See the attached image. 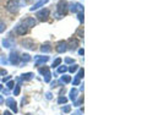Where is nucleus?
<instances>
[{
    "label": "nucleus",
    "mask_w": 147,
    "mask_h": 115,
    "mask_svg": "<svg viewBox=\"0 0 147 115\" xmlns=\"http://www.w3.org/2000/svg\"><path fill=\"white\" fill-rule=\"evenodd\" d=\"M57 10H58V13L59 15H64L66 13V11L69 10V4L66 0H60L57 5Z\"/></svg>",
    "instance_id": "1"
},
{
    "label": "nucleus",
    "mask_w": 147,
    "mask_h": 115,
    "mask_svg": "<svg viewBox=\"0 0 147 115\" xmlns=\"http://www.w3.org/2000/svg\"><path fill=\"white\" fill-rule=\"evenodd\" d=\"M18 9H20V4H18L16 0H9L7 4H6V10L10 11L12 13H15L18 11Z\"/></svg>",
    "instance_id": "2"
},
{
    "label": "nucleus",
    "mask_w": 147,
    "mask_h": 115,
    "mask_svg": "<svg viewBox=\"0 0 147 115\" xmlns=\"http://www.w3.org/2000/svg\"><path fill=\"white\" fill-rule=\"evenodd\" d=\"M22 25H24L26 28H31V27H34L37 25V21L34 20L33 17H27V18H25V20H24Z\"/></svg>",
    "instance_id": "3"
},
{
    "label": "nucleus",
    "mask_w": 147,
    "mask_h": 115,
    "mask_svg": "<svg viewBox=\"0 0 147 115\" xmlns=\"http://www.w3.org/2000/svg\"><path fill=\"white\" fill-rule=\"evenodd\" d=\"M49 16V10L48 9H42V10H39L37 12V17L39 18L40 21H45Z\"/></svg>",
    "instance_id": "4"
},
{
    "label": "nucleus",
    "mask_w": 147,
    "mask_h": 115,
    "mask_svg": "<svg viewBox=\"0 0 147 115\" xmlns=\"http://www.w3.org/2000/svg\"><path fill=\"white\" fill-rule=\"evenodd\" d=\"M15 45V39L12 37H7V38L3 39V47L4 48H12Z\"/></svg>",
    "instance_id": "5"
},
{
    "label": "nucleus",
    "mask_w": 147,
    "mask_h": 115,
    "mask_svg": "<svg viewBox=\"0 0 147 115\" xmlns=\"http://www.w3.org/2000/svg\"><path fill=\"white\" fill-rule=\"evenodd\" d=\"M55 49H57V52L58 53H65L66 52V50H67V43L65 42V40H61V42H59L58 44H57V48H55Z\"/></svg>",
    "instance_id": "6"
},
{
    "label": "nucleus",
    "mask_w": 147,
    "mask_h": 115,
    "mask_svg": "<svg viewBox=\"0 0 147 115\" xmlns=\"http://www.w3.org/2000/svg\"><path fill=\"white\" fill-rule=\"evenodd\" d=\"M9 60L12 65H16V64L20 63V56H18V53L17 52H11L10 53V56H9Z\"/></svg>",
    "instance_id": "7"
},
{
    "label": "nucleus",
    "mask_w": 147,
    "mask_h": 115,
    "mask_svg": "<svg viewBox=\"0 0 147 115\" xmlns=\"http://www.w3.org/2000/svg\"><path fill=\"white\" fill-rule=\"evenodd\" d=\"M5 104L7 105V107H10L11 109H12V112L13 113H17V104H16V102H15V99L13 98H7L6 100H5Z\"/></svg>",
    "instance_id": "8"
},
{
    "label": "nucleus",
    "mask_w": 147,
    "mask_h": 115,
    "mask_svg": "<svg viewBox=\"0 0 147 115\" xmlns=\"http://www.w3.org/2000/svg\"><path fill=\"white\" fill-rule=\"evenodd\" d=\"M48 60H49V56H36L34 63H36L37 66H39V65H43V64H45Z\"/></svg>",
    "instance_id": "9"
},
{
    "label": "nucleus",
    "mask_w": 147,
    "mask_h": 115,
    "mask_svg": "<svg viewBox=\"0 0 147 115\" xmlns=\"http://www.w3.org/2000/svg\"><path fill=\"white\" fill-rule=\"evenodd\" d=\"M15 31H16V33H17V34H20V36H24V34L27 33V28H26V27L22 25V24L17 25V26L15 27Z\"/></svg>",
    "instance_id": "10"
},
{
    "label": "nucleus",
    "mask_w": 147,
    "mask_h": 115,
    "mask_svg": "<svg viewBox=\"0 0 147 115\" xmlns=\"http://www.w3.org/2000/svg\"><path fill=\"white\" fill-rule=\"evenodd\" d=\"M77 47H79V40H77L76 38H71L70 40H69L67 43V49H76Z\"/></svg>",
    "instance_id": "11"
},
{
    "label": "nucleus",
    "mask_w": 147,
    "mask_h": 115,
    "mask_svg": "<svg viewBox=\"0 0 147 115\" xmlns=\"http://www.w3.org/2000/svg\"><path fill=\"white\" fill-rule=\"evenodd\" d=\"M22 45H24L25 48H27V49H34V43H33V40L32 39L22 40Z\"/></svg>",
    "instance_id": "12"
},
{
    "label": "nucleus",
    "mask_w": 147,
    "mask_h": 115,
    "mask_svg": "<svg viewBox=\"0 0 147 115\" xmlns=\"http://www.w3.org/2000/svg\"><path fill=\"white\" fill-rule=\"evenodd\" d=\"M48 1H49V0H39L38 3H37V4H34V5H33V6H32V7L30 9V10H31V11H34V10H37V9H39L40 6H43L44 4H47Z\"/></svg>",
    "instance_id": "13"
},
{
    "label": "nucleus",
    "mask_w": 147,
    "mask_h": 115,
    "mask_svg": "<svg viewBox=\"0 0 147 115\" xmlns=\"http://www.w3.org/2000/svg\"><path fill=\"white\" fill-rule=\"evenodd\" d=\"M77 95H79V89L71 88V89H70V99L75 102V100L77 99Z\"/></svg>",
    "instance_id": "14"
},
{
    "label": "nucleus",
    "mask_w": 147,
    "mask_h": 115,
    "mask_svg": "<svg viewBox=\"0 0 147 115\" xmlns=\"http://www.w3.org/2000/svg\"><path fill=\"white\" fill-rule=\"evenodd\" d=\"M50 50H52V48H50V43H45L40 47V52L42 53H49Z\"/></svg>",
    "instance_id": "15"
},
{
    "label": "nucleus",
    "mask_w": 147,
    "mask_h": 115,
    "mask_svg": "<svg viewBox=\"0 0 147 115\" xmlns=\"http://www.w3.org/2000/svg\"><path fill=\"white\" fill-rule=\"evenodd\" d=\"M32 77H33V73H32V72H27V73H24V75H22L21 79L25 80V81H28V80H32Z\"/></svg>",
    "instance_id": "16"
},
{
    "label": "nucleus",
    "mask_w": 147,
    "mask_h": 115,
    "mask_svg": "<svg viewBox=\"0 0 147 115\" xmlns=\"http://www.w3.org/2000/svg\"><path fill=\"white\" fill-rule=\"evenodd\" d=\"M20 59L22 60V63H24V64H27V63H28V61L31 60V56H30L28 54H24V55H22V56H21Z\"/></svg>",
    "instance_id": "17"
},
{
    "label": "nucleus",
    "mask_w": 147,
    "mask_h": 115,
    "mask_svg": "<svg viewBox=\"0 0 147 115\" xmlns=\"http://www.w3.org/2000/svg\"><path fill=\"white\" fill-rule=\"evenodd\" d=\"M71 81V77L70 76H67V75H64V76H61V83H69V82Z\"/></svg>",
    "instance_id": "18"
},
{
    "label": "nucleus",
    "mask_w": 147,
    "mask_h": 115,
    "mask_svg": "<svg viewBox=\"0 0 147 115\" xmlns=\"http://www.w3.org/2000/svg\"><path fill=\"white\" fill-rule=\"evenodd\" d=\"M61 64V59L60 58H58V59H55V60L53 61V65H52V67H58L59 65Z\"/></svg>",
    "instance_id": "19"
},
{
    "label": "nucleus",
    "mask_w": 147,
    "mask_h": 115,
    "mask_svg": "<svg viewBox=\"0 0 147 115\" xmlns=\"http://www.w3.org/2000/svg\"><path fill=\"white\" fill-rule=\"evenodd\" d=\"M20 91H21V85L18 83V85H16L15 89H13V95H18L20 94Z\"/></svg>",
    "instance_id": "20"
},
{
    "label": "nucleus",
    "mask_w": 147,
    "mask_h": 115,
    "mask_svg": "<svg viewBox=\"0 0 147 115\" xmlns=\"http://www.w3.org/2000/svg\"><path fill=\"white\" fill-rule=\"evenodd\" d=\"M43 77H44V82H50V79H52V73L47 72L45 75H43Z\"/></svg>",
    "instance_id": "21"
},
{
    "label": "nucleus",
    "mask_w": 147,
    "mask_h": 115,
    "mask_svg": "<svg viewBox=\"0 0 147 115\" xmlns=\"http://www.w3.org/2000/svg\"><path fill=\"white\" fill-rule=\"evenodd\" d=\"M77 69H79V65H76V64H72V65H71L70 67H69L67 70L70 71V72H75V71L77 70Z\"/></svg>",
    "instance_id": "22"
},
{
    "label": "nucleus",
    "mask_w": 147,
    "mask_h": 115,
    "mask_svg": "<svg viewBox=\"0 0 147 115\" xmlns=\"http://www.w3.org/2000/svg\"><path fill=\"white\" fill-rule=\"evenodd\" d=\"M69 7H70V11L71 12H77V7H76V3L74 4V3H71L70 5H69Z\"/></svg>",
    "instance_id": "23"
},
{
    "label": "nucleus",
    "mask_w": 147,
    "mask_h": 115,
    "mask_svg": "<svg viewBox=\"0 0 147 115\" xmlns=\"http://www.w3.org/2000/svg\"><path fill=\"white\" fill-rule=\"evenodd\" d=\"M67 102V98L66 97H59L58 98V103L59 104H65Z\"/></svg>",
    "instance_id": "24"
},
{
    "label": "nucleus",
    "mask_w": 147,
    "mask_h": 115,
    "mask_svg": "<svg viewBox=\"0 0 147 115\" xmlns=\"http://www.w3.org/2000/svg\"><path fill=\"white\" fill-rule=\"evenodd\" d=\"M39 72L42 73V75H45L47 72H49V67H48V66H44V67H42V69H39Z\"/></svg>",
    "instance_id": "25"
},
{
    "label": "nucleus",
    "mask_w": 147,
    "mask_h": 115,
    "mask_svg": "<svg viewBox=\"0 0 147 115\" xmlns=\"http://www.w3.org/2000/svg\"><path fill=\"white\" fill-rule=\"evenodd\" d=\"M5 28H6V26H5V22L0 20V33H1V32H4V31H5Z\"/></svg>",
    "instance_id": "26"
},
{
    "label": "nucleus",
    "mask_w": 147,
    "mask_h": 115,
    "mask_svg": "<svg viewBox=\"0 0 147 115\" xmlns=\"http://www.w3.org/2000/svg\"><path fill=\"white\" fill-rule=\"evenodd\" d=\"M67 71V67L66 66H60V67H58V72L59 73H64V72H66Z\"/></svg>",
    "instance_id": "27"
},
{
    "label": "nucleus",
    "mask_w": 147,
    "mask_h": 115,
    "mask_svg": "<svg viewBox=\"0 0 147 115\" xmlns=\"http://www.w3.org/2000/svg\"><path fill=\"white\" fill-rule=\"evenodd\" d=\"M76 34L79 36V37H84V28H82V27H80V28L76 31Z\"/></svg>",
    "instance_id": "28"
},
{
    "label": "nucleus",
    "mask_w": 147,
    "mask_h": 115,
    "mask_svg": "<svg viewBox=\"0 0 147 115\" xmlns=\"http://www.w3.org/2000/svg\"><path fill=\"white\" fill-rule=\"evenodd\" d=\"M84 73H85V72H84V69H81V70L79 71V73L76 75V79H79V80L82 79V77H84Z\"/></svg>",
    "instance_id": "29"
},
{
    "label": "nucleus",
    "mask_w": 147,
    "mask_h": 115,
    "mask_svg": "<svg viewBox=\"0 0 147 115\" xmlns=\"http://www.w3.org/2000/svg\"><path fill=\"white\" fill-rule=\"evenodd\" d=\"M63 112L64 113H70L71 112V107H70V105H65V107L63 108Z\"/></svg>",
    "instance_id": "30"
},
{
    "label": "nucleus",
    "mask_w": 147,
    "mask_h": 115,
    "mask_svg": "<svg viewBox=\"0 0 147 115\" xmlns=\"http://www.w3.org/2000/svg\"><path fill=\"white\" fill-rule=\"evenodd\" d=\"M77 18H79L80 22H84V12H79V13H77Z\"/></svg>",
    "instance_id": "31"
},
{
    "label": "nucleus",
    "mask_w": 147,
    "mask_h": 115,
    "mask_svg": "<svg viewBox=\"0 0 147 115\" xmlns=\"http://www.w3.org/2000/svg\"><path fill=\"white\" fill-rule=\"evenodd\" d=\"M7 89H11V88H13V82L12 81H7Z\"/></svg>",
    "instance_id": "32"
},
{
    "label": "nucleus",
    "mask_w": 147,
    "mask_h": 115,
    "mask_svg": "<svg viewBox=\"0 0 147 115\" xmlns=\"http://www.w3.org/2000/svg\"><path fill=\"white\" fill-rule=\"evenodd\" d=\"M65 63H66V64H74V59H71V58H66V59H65Z\"/></svg>",
    "instance_id": "33"
},
{
    "label": "nucleus",
    "mask_w": 147,
    "mask_h": 115,
    "mask_svg": "<svg viewBox=\"0 0 147 115\" xmlns=\"http://www.w3.org/2000/svg\"><path fill=\"white\" fill-rule=\"evenodd\" d=\"M45 98H47V99H52V93H50V92L45 93Z\"/></svg>",
    "instance_id": "34"
},
{
    "label": "nucleus",
    "mask_w": 147,
    "mask_h": 115,
    "mask_svg": "<svg viewBox=\"0 0 147 115\" xmlns=\"http://www.w3.org/2000/svg\"><path fill=\"white\" fill-rule=\"evenodd\" d=\"M72 83H74V85H75V86H77V85H80V80H79V79H75V80H74V82H72Z\"/></svg>",
    "instance_id": "35"
},
{
    "label": "nucleus",
    "mask_w": 147,
    "mask_h": 115,
    "mask_svg": "<svg viewBox=\"0 0 147 115\" xmlns=\"http://www.w3.org/2000/svg\"><path fill=\"white\" fill-rule=\"evenodd\" d=\"M58 86V82H52V83H50V87H52V88H55V87H57Z\"/></svg>",
    "instance_id": "36"
},
{
    "label": "nucleus",
    "mask_w": 147,
    "mask_h": 115,
    "mask_svg": "<svg viewBox=\"0 0 147 115\" xmlns=\"http://www.w3.org/2000/svg\"><path fill=\"white\" fill-rule=\"evenodd\" d=\"M6 70H4V69H0V75H6Z\"/></svg>",
    "instance_id": "37"
},
{
    "label": "nucleus",
    "mask_w": 147,
    "mask_h": 115,
    "mask_svg": "<svg viewBox=\"0 0 147 115\" xmlns=\"http://www.w3.org/2000/svg\"><path fill=\"white\" fill-rule=\"evenodd\" d=\"M11 79V76H6V77H4V82H7V81H10Z\"/></svg>",
    "instance_id": "38"
},
{
    "label": "nucleus",
    "mask_w": 147,
    "mask_h": 115,
    "mask_svg": "<svg viewBox=\"0 0 147 115\" xmlns=\"http://www.w3.org/2000/svg\"><path fill=\"white\" fill-rule=\"evenodd\" d=\"M82 102H84V100H82V99H80L79 102H76V103H75V105H76V107H79V105H80V104H81Z\"/></svg>",
    "instance_id": "39"
},
{
    "label": "nucleus",
    "mask_w": 147,
    "mask_h": 115,
    "mask_svg": "<svg viewBox=\"0 0 147 115\" xmlns=\"http://www.w3.org/2000/svg\"><path fill=\"white\" fill-rule=\"evenodd\" d=\"M3 92H4V94H9V93H10V91H9V89H1Z\"/></svg>",
    "instance_id": "40"
},
{
    "label": "nucleus",
    "mask_w": 147,
    "mask_h": 115,
    "mask_svg": "<svg viewBox=\"0 0 147 115\" xmlns=\"http://www.w3.org/2000/svg\"><path fill=\"white\" fill-rule=\"evenodd\" d=\"M1 64H7V60H6L5 58H3V59H1Z\"/></svg>",
    "instance_id": "41"
},
{
    "label": "nucleus",
    "mask_w": 147,
    "mask_h": 115,
    "mask_svg": "<svg viewBox=\"0 0 147 115\" xmlns=\"http://www.w3.org/2000/svg\"><path fill=\"white\" fill-rule=\"evenodd\" d=\"M84 53H85L84 49H80V50H79V54H80V55H84Z\"/></svg>",
    "instance_id": "42"
},
{
    "label": "nucleus",
    "mask_w": 147,
    "mask_h": 115,
    "mask_svg": "<svg viewBox=\"0 0 147 115\" xmlns=\"http://www.w3.org/2000/svg\"><path fill=\"white\" fill-rule=\"evenodd\" d=\"M4 103V98H3V95H0V104H3Z\"/></svg>",
    "instance_id": "43"
},
{
    "label": "nucleus",
    "mask_w": 147,
    "mask_h": 115,
    "mask_svg": "<svg viewBox=\"0 0 147 115\" xmlns=\"http://www.w3.org/2000/svg\"><path fill=\"white\" fill-rule=\"evenodd\" d=\"M3 115H11V113H10V112H4Z\"/></svg>",
    "instance_id": "44"
},
{
    "label": "nucleus",
    "mask_w": 147,
    "mask_h": 115,
    "mask_svg": "<svg viewBox=\"0 0 147 115\" xmlns=\"http://www.w3.org/2000/svg\"><path fill=\"white\" fill-rule=\"evenodd\" d=\"M3 89V86H0V91H1Z\"/></svg>",
    "instance_id": "45"
}]
</instances>
